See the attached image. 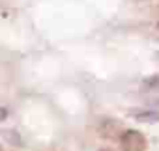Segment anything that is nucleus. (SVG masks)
<instances>
[{"label": "nucleus", "instance_id": "nucleus-1", "mask_svg": "<svg viewBox=\"0 0 159 151\" xmlns=\"http://www.w3.org/2000/svg\"><path fill=\"white\" fill-rule=\"evenodd\" d=\"M120 144L125 151H144L146 149V138L139 131H125L120 136Z\"/></svg>", "mask_w": 159, "mask_h": 151}, {"label": "nucleus", "instance_id": "nucleus-2", "mask_svg": "<svg viewBox=\"0 0 159 151\" xmlns=\"http://www.w3.org/2000/svg\"><path fill=\"white\" fill-rule=\"evenodd\" d=\"M120 129H122L120 123L114 121V119H103L99 123V132H101V136H107V138H118V136H122Z\"/></svg>", "mask_w": 159, "mask_h": 151}, {"label": "nucleus", "instance_id": "nucleus-3", "mask_svg": "<svg viewBox=\"0 0 159 151\" xmlns=\"http://www.w3.org/2000/svg\"><path fill=\"white\" fill-rule=\"evenodd\" d=\"M133 118L140 123H157L159 112L157 110H139V112H133Z\"/></svg>", "mask_w": 159, "mask_h": 151}, {"label": "nucleus", "instance_id": "nucleus-4", "mask_svg": "<svg viewBox=\"0 0 159 151\" xmlns=\"http://www.w3.org/2000/svg\"><path fill=\"white\" fill-rule=\"evenodd\" d=\"M4 136H6V140H10V142H13V144H19V138H17V134H15L13 131H10V132H6Z\"/></svg>", "mask_w": 159, "mask_h": 151}, {"label": "nucleus", "instance_id": "nucleus-5", "mask_svg": "<svg viewBox=\"0 0 159 151\" xmlns=\"http://www.w3.org/2000/svg\"><path fill=\"white\" fill-rule=\"evenodd\" d=\"M8 114H10V112H8V108H4V106L0 108V121H4V119L8 118Z\"/></svg>", "mask_w": 159, "mask_h": 151}, {"label": "nucleus", "instance_id": "nucleus-6", "mask_svg": "<svg viewBox=\"0 0 159 151\" xmlns=\"http://www.w3.org/2000/svg\"><path fill=\"white\" fill-rule=\"evenodd\" d=\"M101 151H109V149H101Z\"/></svg>", "mask_w": 159, "mask_h": 151}, {"label": "nucleus", "instance_id": "nucleus-7", "mask_svg": "<svg viewBox=\"0 0 159 151\" xmlns=\"http://www.w3.org/2000/svg\"><path fill=\"white\" fill-rule=\"evenodd\" d=\"M0 151H2V147H0Z\"/></svg>", "mask_w": 159, "mask_h": 151}]
</instances>
